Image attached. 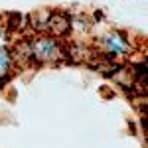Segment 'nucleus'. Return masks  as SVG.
Listing matches in <instances>:
<instances>
[{"mask_svg":"<svg viewBox=\"0 0 148 148\" xmlns=\"http://www.w3.org/2000/svg\"><path fill=\"white\" fill-rule=\"evenodd\" d=\"M8 69H10V56L6 49L0 47V75H4Z\"/></svg>","mask_w":148,"mask_h":148,"instance_id":"7ed1b4c3","label":"nucleus"},{"mask_svg":"<svg viewBox=\"0 0 148 148\" xmlns=\"http://www.w3.org/2000/svg\"><path fill=\"white\" fill-rule=\"evenodd\" d=\"M107 47L111 49V51H114V53H125L126 51V44H125V40L121 38L119 34H114L109 38V42H107Z\"/></svg>","mask_w":148,"mask_h":148,"instance_id":"f03ea898","label":"nucleus"},{"mask_svg":"<svg viewBox=\"0 0 148 148\" xmlns=\"http://www.w3.org/2000/svg\"><path fill=\"white\" fill-rule=\"evenodd\" d=\"M34 53H36V57L42 59V61H51V59L57 57L59 49H57V46L51 40H40L34 47Z\"/></svg>","mask_w":148,"mask_h":148,"instance_id":"f257e3e1","label":"nucleus"}]
</instances>
